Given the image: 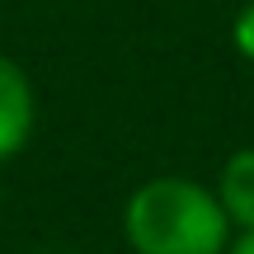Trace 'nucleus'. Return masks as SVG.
Masks as SVG:
<instances>
[{
	"label": "nucleus",
	"instance_id": "nucleus-4",
	"mask_svg": "<svg viewBox=\"0 0 254 254\" xmlns=\"http://www.w3.org/2000/svg\"><path fill=\"white\" fill-rule=\"evenodd\" d=\"M231 43H236V52L254 66V0L236 14V24H231Z\"/></svg>",
	"mask_w": 254,
	"mask_h": 254
},
{
	"label": "nucleus",
	"instance_id": "nucleus-6",
	"mask_svg": "<svg viewBox=\"0 0 254 254\" xmlns=\"http://www.w3.org/2000/svg\"><path fill=\"white\" fill-rule=\"evenodd\" d=\"M0 202H5V189H0Z\"/></svg>",
	"mask_w": 254,
	"mask_h": 254
},
{
	"label": "nucleus",
	"instance_id": "nucleus-2",
	"mask_svg": "<svg viewBox=\"0 0 254 254\" xmlns=\"http://www.w3.org/2000/svg\"><path fill=\"white\" fill-rule=\"evenodd\" d=\"M38 127V90L14 57L0 52V165L14 160Z\"/></svg>",
	"mask_w": 254,
	"mask_h": 254
},
{
	"label": "nucleus",
	"instance_id": "nucleus-5",
	"mask_svg": "<svg viewBox=\"0 0 254 254\" xmlns=\"http://www.w3.org/2000/svg\"><path fill=\"white\" fill-rule=\"evenodd\" d=\"M226 254H254V231H236V240L226 245Z\"/></svg>",
	"mask_w": 254,
	"mask_h": 254
},
{
	"label": "nucleus",
	"instance_id": "nucleus-3",
	"mask_svg": "<svg viewBox=\"0 0 254 254\" xmlns=\"http://www.w3.org/2000/svg\"><path fill=\"white\" fill-rule=\"evenodd\" d=\"M217 202L231 231H254V146H240L236 155H226L217 174Z\"/></svg>",
	"mask_w": 254,
	"mask_h": 254
},
{
	"label": "nucleus",
	"instance_id": "nucleus-1",
	"mask_svg": "<svg viewBox=\"0 0 254 254\" xmlns=\"http://www.w3.org/2000/svg\"><path fill=\"white\" fill-rule=\"evenodd\" d=\"M123 236L136 254H226L236 231L217 202V189L189 174H155L132 189Z\"/></svg>",
	"mask_w": 254,
	"mask_h": 254
}]
</instances>
